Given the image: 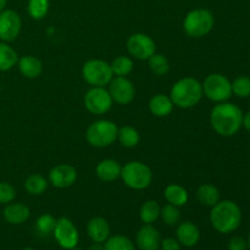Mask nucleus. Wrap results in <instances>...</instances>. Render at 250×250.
<instances>
[{
	"label": "nucleus",
	"mask_w": 250,
	"mask_h": 250,
	"mask_svg": "<svg viewBox=\"0 0 250 250\" xmlns=\"http://www.w3.org/2000/svg\"><path fill=\"white\" fill-rule=\"evenodd\" d=\"M243 112L232 103H220L215 105L210 114L212 129L222 137H232L241 129Z\"/></svg>",
	"instance_id": "obj_1"
},
{
	"label": "nucleus",
	"mask_w": 250,
	"mask_h": 250,
	"mask_svg": "<svg viewBox=\"0 0 250 250\" xmlns=\"http://www.w3.org/2000/svg\"><path fill=\"white\" fill-rule=\"evenodd\" d=\"M210 221L212 227L220 233H232L242 222L241 208L232 200H220L212 207Z\"/></svg>",
	"instance_id": "obj_2"
},
{
	"label": "nucleus",
	"mask_w": 250,
	"mask_h": 250,
	"mask_svg": "<svg viewBox=\"0 0 250 250\" xmlns=\"http://www.w3.org/2000/svg\"><path fill=\"white\" fill-rule=\"evenodd\" d=\"M170 98L175 106L180 109H190L202 100V83L193 77L181 78L171 88Z\"/></svg>",
	"instance_id": "obj_3"
},
{
	"label": "nucleus",
	"mask_w": 250,
	"mask_h": 250,
	"mask_svg": "<svg viewBox=\"0 0 250 250\" xmlns=\"http://www.w3.org/2000/svg\"><path fill=\"white\" fill-rule=\"evenodd\" d=\"M125 185L134 190H143L151 185L153 172L146 164L142 161H129L121 168V176Z\"/></svg>",
	"instance_id": "obj_4"
},
{
	"label": "nucleus",
	"mask_w": 250,
	"mask_h": 250,
	"mask_svg": "<svg viewBox=\"0 0 250 250\" xmlns=\"http://www.w3.org/2000/svg\"><path fill=\"white\" fill-rule=\"evenodd\" d=\"M215 17L208 9H194L186 15L183 20V29L192 38H202L212 31Z\"/></svg>",
	"instance_id": "obj_5"
},
{
	"label": "nucleus",
	"mask_w": 250,
	"mask_h": 250,
	"mask_svg": "<svg viewBox=\"0 0 250 250\" xmlns=\"http://www.w3.org/2000/svg\"><path fill=\"white\" fill-rule=\"evenodd\" d=\"M119 127L110 120H98L87 129L85 138L94 148H106L117 139Z\"/></svg>",
	"instance_id": "obj_6"
},
{
	"label": "nucleus",
	"mask_w": 250,
	"mask_h": 250,
	"mask_svg": "<svg viewBox=\"0 0 250 250\" xmlns=\"http://www.w3.org/2000/svg\"><path fill=\"white\" fill-rule=\"evenodd\" d=\"M203 94L208 99L216 103H224L232 97V82L221 73L207 76L202 84Z\"/></svg>",
	"instance_id": "obj_7"
},
{
	"label": "nucleus",
	"mask_w": 250,
	"mask_h": 250,
	"mask_svg": "<svg viewBox=\"0 0 250 250\" xmlns=\"http://www.w3.org/2000/svg\"><path fill=\"white\" fill-rule=\"evenodd\" d=\"M82 76L87 83L93 87H105L114 77L111 66L100 59H92L82 67Z\"/></svg>",
	"instance_id": "obj_8"
},
{
	"label": "nucleus",
	"mask_w": 250,
	"mask_h": 250,
	"mask_svg": "<svg viewBox=\"0 0 250 250\" xmlns=\"http://www.w3.org/2000/svg\"><path fill=\"white\" fill-rule=\"evenodd\" d=\"M111 95L104 87H93L84 97L85 109L93 115H104L112 106Z\"/></svg>",
	"instance_id": "obj_9"
},
{
	"label": "nucleus",
	"mask_w": 250,
	"mask_h": 250,
	"mask_svg": "<svg viewBox=\"0 0 250 250\" xmlns=\"http://www.w3.org/2000/svg\"><path fill=\"white\" fill-rule=\"evenodd\" d=\"M53 233L59 246L63 249H75L80 241L78 229L67 217H60L56 220Z\"/></svg>",
	"instance_id": "obj_10"
},
{
	"label": "nucleus",
	"mask_w": 250,
	"mask_h": 250,
	"mask_svg": "<svg viewBox=\"0 0 250 250\" xmlns=\"http://www.w3.org/2000/svg\"><path fill=\"white\" fill-rule=\"evenodd\" d=\"M127 50L134 59L148 60L156 53V44L148 34L134 33L127 41Z\"/></svg>",
	"instance_id": "obj_11"
},
{
	"label": "nucleus",
	"mask_w": 250,
	"mask_h": 250,
	"mask_svg": "<svg viewBox=\"0 0 250 250\" xmlns=\"http://www.w3.org/2000/svg\"><path fill=\"white\" fill-rule=\"evenodd\" d=\"M22 21L15 10L5 9L0 12V41L9 43L15 41L21 32Z\"/></svg>",
	"instance_id": "obj_12"
},
{
	"label": "nucleus",
	"mask_w": 250,
	"mask_h": 250,
	"mask_svg": "<svg viewBox=\"0 0 250 250\" xmlns=\"http://www.w3.org/2000/svg\"><path fill=\"white\" fill-rule=\"evenodd\" d=\"M109 85V93L115 103L120 105H127L133 102L136 89H134L133 83L127 77H121V76L112 77Z\"/></svg>",
	"instance_id": "obj_13"
},
{
	"label": "nucleus",
	"mask_w": 250,
	"mask_h": 250,
	"mask_svg": "<svg viewBox=\"0 0 250 250\" xmlns=\"http://www.w3.org/2000/svg\"><path fill=\"white\" fill-rule=\"evenodd\" d=\"M77 180V171L70 164H59L49 172V181L55 188H68Z\"/></svg>",
	"instance_id": "obj_14"
},
{
	"label": "nucleus",
	"mask_w": 250,
	"mask_h": 250,
	"mask_svg": "<svg viewBox=\"0 0 250 250\" xmlns=\"http://www.w3.org/2000/svg\"><path fill=\"white\" fill-rule=\"evenodd\" d=\"M136 242L139 250H159L161 244L160 233L153 225L144 224L137 232Z\"/></svg>",
	"instance_id": "obj_15"
},
{
	"label": "nucleus",
	"mask_w": 250,
	"mask_h": 250,
	"mask_svg": "<svg viewBox=\"0 0 250 250\" xmlns=\"http://www.w3.org/2000/svg\"><path fill=\"white\" fill-rule=\"evenodd\" d=\"M31 210L23 203H9L2 211L5 221L11 225H22L29 219Z\"/></svg>",
	"instance_id": "obj_16"
},
{
	"label": "nucleus",
	"mask_w": 250,
	"mask_h": 250,
	"mask_svg": "<svg viewBox=\"0 0 250 250\" xmlns=\"http://www.w3.org/2000/svg\"><path fill=\"white\" fill-rule=\"evenodd\" d=\"M87 233L94 243H104L110 237L109 222L104 217H93L87 225Z\"/></svg>",
	"instance_id": "obj_17"
},
{
	"label": "nucleus",
	"mask_w": 250,
	"mask_h": 250,
	"mask_svg": "<svg viewBox=\"0 0 250 250\" xmlns=\"http://www.w3.org/2000/svg\"><path fill=\"white\" fill-rule=\"evenodd\" d=\"M121 166L114 159H104L95 167V175L104 182H112L121 176Z\"/></svg>",
	"instance_id": "obj_18"
},
{
	"label": "nucleus",
	"mask_w": 250,
	"mask_h": 250,
	"mask_svg": "<svg viewBox=\"0 0 250 250\" xmlns=\"http://www.w3.org/2000/svg\"><path fill=\"white\" fill-rule=\"evenodd\" d=\"M177 241L185 247H194L200 239V231L195 224L185 221L177 227Z\"/></svg>",
	"instance_id": "obj_19"
},
{
	"label": "nucleus",
	"mask_w": 250,
	"mask_h": 250,
	"mask_svg": "<svg viewBox=\"0 0 250 250\" xmlns=\"http://www.w3.org/2000/svg\"><path fill=\"white\" fill-rule=\"evenodd\" d=\"M173 103L170 95L156 94L149 100V110L156 117H166L172 112Z\"/></svg>",
	"instance_id": "obj_20"
},
{
	"label": "nucleus",
	"mask_w": 250,
	"mask_h": 250,
	"mask_svg": "<svg viewBox=\"0 0 250 250\" xmlns=\"http://www.w3.org/2000/svg\"><path fill=\"white\" fill-rule=\"evenodd\" d=\"M17 66L22 75L26 78H37L43 71V63L38 58L32 55L22 56L17 61Z\"/></svg>",
	"instance_id": "obj_21"
},
{
	"label": "nucleus",
	"mask_w": 250,
	"mask_h": 250,
	"mask_svg": "<svg viewBox=\"0 0 250 250\" xmlns=\"http://www.w3.org/2000/svg\"><path fill=\"white\" fill-rule=\"evenodd\" d=\"M197 199L200 204L212 208L220 202V190L211 183H204L198 188Z\"/></svg>",
	"instance_id": "obj_22"
},
{
	"label": "nucleus",
	"mask_w": 250,
	"mask_h": 250,
	"mask_svg": "<svg viewBox=\"0 0 250 250\" xmlns=\"http://www.w3.org/2000/svg\"><path fill=\"white\" fill-rule=\"evenodd\" d=\"M164 197L167 200V203L170 204L176 205V207H182L186 205L188 202V192L186 190V188H183L182 186L176 185H168L165 188V192H164Z\"/></svg>",
	"instance_id": "obj_23"
},
{
	"label": "nucleus",
	"mask_w": 250,
	"mask_h": 250,
	"mask_svg": "<svg viewBox=\"0 0 250 250\" xmlns=\"http://www.w3.org/2000/svg\"><path fill=\"white\" fill-rule=\"evenodd\" d=\"M17 53L5 42H0V72L12 70L17 65Z\"/></svg>",
	"instance_id": "obj_24"
},
{
	"label": "nucleus",
	"mask_w": 250,
	"mask_h": 250,
	"mask_svg": "<svg viewBox=\"0 0 250 250\" xmlns=\"http://www.w3.org/2000/svg\"><path fill=\"white\" fill-rule=\"evenodd\" d=\"M161 208L156 200H146L139 209V217L143 224L153 225L160 217Z\"/></svg>",
	"instance_id": "obj_25"
},
{
	"label": "nucleus",
	"mask_w": 250,
	"mask_h": 250,
	"mask_svg": "<svg viewBox=\"0 0 250 250\" xmlns=\"http://www.w3.org/2000/svg\"><path fill=\"white\" fill-rule=\"evenodd\" d=\"M48 188V181L39 173L28 176L24 181V189L31 195H42Z\"/></svg>",
	"instance_id": "obj_26"
},
{
	"label": "nucleus",
	"mask_w": 250,
	"mask_h": 250,
	"mask_svg": "<svg viewBox=\"0 0 250 250\" xmlns=\"http://www.w3.org/2000/svg\"><path fill=\"white\" fill-rule=\"evenodd\" d=\"M117 139L125 148H134L138 146L141 136L134 127L124 126L117 131Z\"/></svg>",
	"instance_id": "obj_27"
},
{
	"label": "nucleus",
	"mask_w": 250,
	"mask_h": 250,
	"mask_svg": "<svg viewBox=\"0 0 250 250\" xmlns=\"http://www.w3.org/2000/svg\"><path fill=\"white\" fill-rule=\"evenodd\" d=\"M110 66H111L112 73L115 76L126 77V76H128L133 71V60L128 58V56L120 55L112 60Z\"/></svg>",
	"instance_id": "obj_28"
},
{
	"label": "nucleus",
	"mask_w": 250,
	"mask_h": 250,
	"mask_svg": "<svg viewBox=\"0 0 250 250\" xmlns=\"http://www.w3.org/2000/svg\"><path fill=\"white\" fill-rule=\"evenodd\" d=\"M149 68L156 76H165L170 71V62L163 54H154L148 59Z\"/></svg>",
	"instance_id": "obj_29"
},
{
	"label": "nucleus",
	"mask_w": 250,
	"mask_h": 250,
	"mask_svg": "<svg viewBox=\"0 0 250 250\" xmlns=\"http://www.w3.org/2000/svg\"><path fill=\"white\" fill-rule=\"evenodd\" d=\"M105 250H136L134 243L126 236L116 234L105 241Z\"/></svg>",
	"instance_id": "obj_30"
},
{
	"label": "nucleus",
	"mask_w": 250,
	"mask_h": 250,
	"mask_svg": "<svg viewBox=\"0 0 250 250\" xmlns=\"http://www.w3.org/2000/svg\"><path fill=\"white\" fill-rule=\"evenodd\" d=\"M49 0H28L27 11L34 20H42L49 11Z\"/></svg>",
	"instance_id": "obj_31"
},
{
	"label": "nucleus",
	"mask_w": 250,
	"mask_h": 250,
	"mask_svg": "<svg viewBox=\"0 0 250 250\" xmlns=\"http://www.w3.org/2000/svg\"><path fill=\"white\" fill-rule=\"evenodd\" d=\"M160 217L164 221V224H166L167 226H176V225L180 222L181 219V212L178 207L172 204H166L161 208L160 211Z\"/></svg>",
	"instance_id": "obj_32"
},
{
	"label": "nucleus",
	"mask_w": 250,
	"mask_h": 250,
	"mask_svg": "<svg viewBox=\"0 0 250 250\" xmlns=\"http://www.w3.org/2000/svg\"><path fill=\"white\" fill-rule=\"evenodd\" d=\"M232 93L239 98H248L250 95V77L239 76L232 82Z\"/></svg>",
	"instance_id": "obj_33"
},
{
	"label": "nucleus",
	"mask_w": 250,
	"mask_h": 250,
	"mask_svg": "<svg viewBox=\"0 0 250 250\" xmlns=\"http://www.w3.org/2000/svg\"><path fill=\"white\" fill-rule=\"evenodd\" d=\"M56 225V219L50 214H44L37 219L36 227L41 233L49 234L54 231Z\"/></svg>",
	"instance_id": "obj_34"
},
{
	"label": "nucleus",
	"mask_w": 250,
	"mask_h": 250,
	"mask_svg": "<svg viewBox=\"0 0 250 250\" xmlns=\"http://www.w3.org/2000/svg\"><path fill=\"white\" fill-rule=\"evenodd\" d=\"M16 198V190L14 186L7 182H0V204H9Z\"/></svg>",
	"instance_id": "obj_35"
},
{
	"label": "nucleus",
	"mask_w": 250,
	"mask_h": 250,
	"mask_svg": "<svg viewBox=\"0 0 250 250\" xmlns=\"http://www.w3.org/2000/svg\"><path fill=\"white\" fill-rule=\"evenodd\" d=\"M227 247H229V250H246L248 248V244L243 237L236 236L229 239Z\"/></svg>",
	"instance_id": "obj_36"
},
{
	"label": "nucleus",
	"mask_w": 250,
	"mask_h": 250,
	"mask_svg": "<svg viewBox=\"0 0 250 250\" xmlns=\"http://www.w3.org/2000/svg\"><path fill=\"white\" fill-rule=\"evenodd\" d=\"M161 250H181V243L175 238H165L161 241Z\"/></svg>",
	"instance_id": "obj_37"
},
{
	"label": "nucleus",
	"mask_w": 250,
	"mask_h": 250,
	"mask_svg": "<svg viewBox=\"0 0 250 250\" xmlns=\"http://www.w3.org/2000/svg\"><path fill=\"white\" fill-rule=\"evenodd\" d=\"M242 126H243L247 131L250 132V111L247 112V114H243V122H242Z\"/></svg>",
	"instance_id": "obj_38"
},
{
	"label": "nucleus",
	"mask_w": 250,
	"mask_h": 250,
	"mask_svg": "<svg viewBox=\"0 0 250 250\" xmlns=\"http://www.w3.org/2000/svg\"><path fill=\"white\" fill-rule=\"evenodd\" d=\"M89 250H105V248L102 246V243H94L93 246H90Z\"/></svg>",
	"instance_id": "obj_39"
},
{
	"label": "nucleus",
	"mask_w": 250,
	"mask_h": 250,
	"mask_svg": "<svg viewBox=\"0 0 250 250\" xmlns=\"http://www.w3.org/2000/svg\"><path fill=\"white\" fill-rule=\"evenodd\" d=\"M6 5H7V0H0V12H1L2 10L6 9Z\"/></svg>",
	"instance_id": "obj_40"
},
{
	"label": "nucleus",
	"mask_w": 250,
	"mask_h": 250,
	"mask_svg": "<svg viewBox=\"0 0 250 250\" xmlns=\"http://www.w3.org/2000/svg\"><path fill=\"white\" fill-rule=\"evenodd\" d=\"M247 244H248V248L250 249V234L248 236V241H247Z\"/></svg>",
	"instance_id": "obj_41"
},
{
	"label": "nucleus",
	"mask_w": 250,
	"mask_h": 250,
	"mask_svg": "<svg viewBox=\"0 0 250 250\" xmlns=\"http://www.w3.org/2000/svg\"><path fill=\"white\" fill-rule=\"evenodd\" d=\"M22 250H36V249H33V248H24V249H22Z\"/></svg>",
	"instance_id": "obj_42"
},
{
	"label": "nucleus",
	"mask_w": 250,
	"mask_h": 250,
	"mask_svg": "<svg viewBox=\"0 0 250 250\" xmlns=\"http://www.w3.org/2000/svg\"><path fill=\"white\" fill-rule=\"evenodd\" d=\"M0 92H1V82H0Z\"/></svg>",
	"instance_id": "obj_43"
}]
</instances>
